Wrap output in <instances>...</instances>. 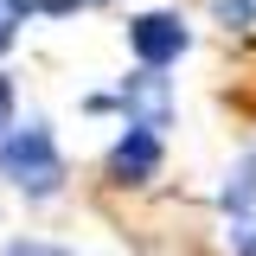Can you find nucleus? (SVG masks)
I'll return each instance as SVG.
<instances>
[{"label":"nucleus","instance_id":"obj_2","mask_svg":"<svg viewBox=\"0 0 256 256\" xmlns=\"http://www.w3.org/2000/svg\"><path fill=\"white\" fill-rule=\"evenodd\" d=\"M128 52H134L141 70H166V64H180L192 52V26L180 13H166V6L134 13V20H128Z\"/></svg>","mask_w":256,"mask_h":256},{"label":"nucleus","instance_id":"obj_8","mask_svg":"<svg viewBox=\"0 0 256 256\" xmlns=\"http://www.w3.org/2000/svg\"><path fill=\"white\" fill-rule=\"evenodd\" d=\"M6 256H70L64 244H38V237H20V244H6Z\"/></svg>","mask_w":256,"mask_h":256},{"label":"nucleus","instance_id":"obj_11","mask_svg":"<svg viewBox=\"0 0 256 256\" xmlns=\"http://www.w3.org/2000/svg\"><path fill=\"white\" fill-rule=\"evenodd\" d=\"M77 6H102V0H45L38 13H45V20H64V13H77Z\"/></svg>","mask_w":256,"mask_h":256},{"label":"nucleus","instance_id":"obj_5","mask_svg":"<svg viewBox=\"0 0 256 256\" xmlns=\"http://www.w3.org/2000/svg\"><path fill=\"white\" fill-rule=\"evenodd\" d=\"M218 205L230 212V218H250V205H256V154H244L237 166H230V173H224Z\"/></svg>","mask_w":256,"mask_h":256},{"label":"nucleus","instance_id":"obj_6","mask_svg":"<svg viewBox=\"0 0 256 256\" xmlns=\"http://www.w3.org/2000/svg\"><path fill=\"white\" fill-rule=\"evenodd\" d=\"M212 13H218L224 26H237V32L256 26V0H212Z\"/></svg>","mask_w":256,"mask_h":256},{"label":"nucleus","instance_id":"obj_4","mask_svg":"<svg viewBox=\"0 0 256 256\" xmlns=\"http://www.w3.org/2000/svg\"><path fill=\"white\" fill-rule=\"evenodd\" d=\"M160 134H148V128H122L116 134V148H109V180L116 186H148L160 173Z\"/></svg>","mask_w":256,"mask_h":256},{"label":"nucleus","instance_id":"obj_3","mask_svg":"<svg viewBox=\"0 0 256 256\" xmlns=\"http://www.w3.org/2000/svg\"><path fill=\"white\" fill-rule=\"evenodd\" d=\"M116 109H122V128H148V134H166L173 128V84L160 70H128L116 84Z\"/></svg>","mask_w":256,"mask_h":256},{"label":"nucleus","instance_id":"obj_10","mask_svg":"<svg viewBox=\"0 0 256 256\" xmlns=\"http://www.w3.org/2000/svg\"><path fill=\"white\" fill-rule=\"evenodd\" d=\"M38 6H45V0H0V13H6L13 26H26L32 13H38Z\"/></svg>","mask_w":256,"mask_h":256},{"label":"nucleus","instance_id":"obj_9","mask_svg":"<svg viewBox=\"0 0 256 256\" xmlns=\"http://www.w3.org/2000/svg\"><path fill=\"white\" fill-rule=\"evenodd\" d=\"M13 134V77L0 70V141Z\"/></svg>","mask_w":256,"mask_h":256},{"label":"nucleus","instance_id":"obj_7","mask_svg":"<svg viewBox=\"0 0 256 256\" xmlns=\"http://www.w3.org/2000/svg\"><path fill=\"white\" fill-rule=\"evenodd\" d=\"M230 250H237V256H256V218H230Z\"/></svg>","mask_w":256,"mask_h":256},{"label":"nucleus","instance_id":"obj_12","mask_svg":"<svg viewBox=\"0 0 256 256\" xmlns=\"http://www.w3.org/2000/svg\"><path fill=\"white\" fill-rule=\"evenodd\" d=\"M13 45H20V26H13V20L0 13V52H13Z\"/></svg>","mask_w":256,"mask_h":256},{"label":"nucleus","instance_id":"obj_1","mask_svg":"<svg viewBox=\"0 0 256 256\" xmlns=\"http://www.w3.org/2000/svg\"><path fill=\"white\" fill-rule=\"evenodd\" d=\"M0 173L26 198H58L64 192V154L45 122H13V134L0 141Z\"/></svg>","mask_w":256,"mask_h":256}]
</instances>
